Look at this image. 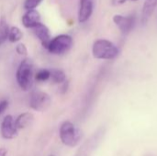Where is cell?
Wrapping results in <instances>:
<instances>
[{"label": "cell", "mask_w": 157, "mask_h": 156, "mask_svg": "<svg viewBox=\"0 0 157 156\" xmlns=\"http://www.w3.org/2000/svg\"><path fill=\"white\" fill-rule=\"evenodd\" d=\"M119 52L117 46L105 39L97 40L92 46L93 56L99 60H113L119 55Z\"/></svg>", "instance_id": "6da1fadb"}, {"label": "cell", "mask_w": 157, "mask_h": 156, "mask_svg": "<svg viewBox=\"0 0 157 156\" xmlns=\"http://www.w3.org/2000/svg\"><path fill=\"white\" fill-rule=\"evenodd\" d=\"M16 78L19 87L22 90L28 91L32 87L34 74L33 63L30 59L26 58L20 63L16 73Z\"/></svg>", "instance_id": "7a4b0ae2"}, {"label": "cell", "mask_w": 157, "mask_h": 156, "mask_svg": "<svg viewBox=\"0 0 157 156\" xmlns=\"http://www.w3.org/2000/svg\"><path fill=\"white\" fill-rule=\"evenodd\" d=\"M60 139L68 147H75L82 139V131L69 120L63 121L60 126Z\"/></svg>", "instance_id": "3957f363"}, {"label": "cell", "mask_w": 157, "mask_h": 156, "mask_svg": "<svg viewBox=\"0 0 157 156\" xmlns=\"http://www.w3.org/2000/svg\"><path fill=\"white\" fill-rule=\"evenodd\" d=\"M105 128H99L95 131L77 150L75 156H91L105 136Z\"/></svg>", "instance_id": "277c9868"}, {"label": "cell", "mask_w": 157, "mask_h": 156, "mask_svg": "<svg viewBox=\"0 0 157 156\" xmlns=\"http://www.w3.org/2000/svg\"><path fill=\"white\" fill-rule=\"evenodd\" d=\"M73 43L74 40L71 36L62 34L52 39L46 49L52 54L61 55L67 52L72 48Z\"/></svg>", "instance_id": "5b68a950"}, {"label": "cell", "mask_w": 157, "mask_h": 156, "mask_svg": "<svg viewBox=\"0 0 157 156\" xmlns=\"http://www.w3.org/2000/svg\"><path fill=\"white\" fill-rule=\"evenodd\" d=\"M52 105V98L46 92L40 90H34L30 94L29 107L39 112L46 111Z\"/></svg>", "instance_id": "8992f818"}, {"label": "cell", "mask_w": 157, "mask_h": 156, "mask_svg": "<svg viewBox=\"0 0 157 156\" xmlns=\"http://www.w3.org/2000/svg\"><path fill=\"white\" fill-rule=\"evenodd\" d=\"M18 134L15 120L11 115H6L1 123V135L6 140H12Z\"/></svg>", "instance_id": "52a82bcc"}, {"label": "cell", "mask_w": 157, "mask_h": 156, "mask_svg": "<svg viewBox=\"0 0 157 156\" xmlns=\"http://www.w3.org/2000/svg\"><path fill=\"white\" fill-rule=\"evenodd\" d=\"M113 22L119 28L120 31L124 35L129 34L135 26V18L133 16L115 15L113 17Z\"/></svg>", "instance_id": "ba28073f"}, {"label": "cell", "mask_w": 157, "mask_h": 156, "mask_svg": "<svg viewBox=\"0 0 157 156\" xmlns=\"http://www.w3.org/2000/svg\"><path fill=\"white\" fill-rule=\"evenodd\" d=\"M94 0H80L78 9V21L84 23L87 21L93 14Z\"/></svg>", "instance_id": "9c48e42d"}, {"label": "cell", "mask_w": 157, "mask_h": 156, "mask_svg": "<svg viewBox=\"0 0 157 156\" xmlns=\"http://www.w3.org/2000/svg\"><path fill=\"white\" fill-rule=\"evenodd\" d=\"M32 30H33L34 34L36 35V37L40 40L42 46L47 48L49 42L52 40L51 39V32H50L49 29L45 25H43L42 23H39L34 28H32Z\"/></svg>", "instance_id": "30bf717a"}, {"label": "cell", "mask_w": 157, "mask_h": 156, "mask_svg": "<svg viewBox=\"0 0 157 156\" xmlns=\"http://www.w3.org/2000/svg\"><path fill=\"white\" fill-rule=\"evenodd\" d=\"M39 23H40V15L35 9L28 10L22 17V24L25 28L32 29Z\"/></svg>", "instance_id": "8fae6325"}, {"label": "cell", "mask_w": 157, "mask_h": 156, "mask_svg": "<svg viewBox=\"0 0 157 156\" xmlns=\"http://www.w3.org/2000/svg\"><path fill=\"white\" fill-rule=\"evenodd\" d=\"M157 6V0H145L142 12V24L146 25Z\"/></svg>", "instance_id": "7c38bea8"}, {"label": "cell", "mask_w": 157, "mask_h": 156, "mask_svg": "<svg viewBox=\"0 0 157 156\" xmlns=\"http://www.w3.org/2000/svg\"><path fill=\"white\" fill-rule=\"evenodd\" d=\"M34 120V116L30 112H24L17 116V118L15 120L16 126L17 130H23L28 127H29Z\"/></svg>", "instance_id": "4fadbf2b"}, {"label": "cell", "mask_w": 157, "mask_h": 156, "mask_svg": "<svg viewBox=\"0 0 157 156\" xmlns=\"http://www.w3.org/2000/svg\"><path fill=\"white\" fill-rule=\"evenodd\" d=\"M51 76L50 79L54 84H63L66 81V74L63 71L60 69H52L50 70Z\"/></svg>", "instance_id": "5bb4252c"}, {"label": "cell", "mask_w": 157, "mask_h": 156, "mask_svg": "<svg viewBox=\"0 0 157 156\" xmlns=\"http://www.w3.org/2000/svg\"><path fill=\"white\" fill-rule=\"evenodd\" d=\"M23 37L22 31L17 28V27H12L9 29V33H8V40L10 42H17L19 41Z\"/></svg>", "instance_id": "9a60e30c"}, {"label": "cell", "mask_w": 157, "mask_h": 156, "mask_svg": "<svg viewBox=\"0 0 157 156\" xmlns=\"http://www.w3.org/2000/svg\"><path fill=\"white\" fill-rule=\"evenodd\" d=\"M8 33H9L8 24H7L5 17H2L0 19V39L4 42L8 39Z\"/></svg>", "instance_id": "2e32d148"}, {"label": "cell", "mask_w": 157, "mask_h": 156, "mask_svg": "<svg viewBox=\"0 0 157 156\" xmlns=\"http://www.w3.org/2000/svg\"><path fill=\"white\" fill-rule=\"evenodd\" d=\"M51 73L48 69H41L34 74V78L38 82H45L50 79Z\"/></svg>", "instance_id": "e0dca14e"}, {"label": "cell", "mask_w": 157, "mask_h": 156, "mask_svg": "<svg viewBox=\"0 0 157 156\" xmlns=\"http://www.w3.org/2000/svg\"><path fill=\"white\" fill-rule=\"evenodd\" d=\"M43 0H26L24 3V7L27 10L35 9Z\"/></svg>", "instance_id": "ac0fdd59"}, {"label": "cell", "mask_w": 157, "mask_h": 156, "mask_svg": "<svg viewBox=\"0 0 157 156\" xmlns=\"http://www.w3.org/2000/svg\"><path fill=\"white\" fill-rule=\"evenodd\" d=\"M16 51L19 54V55H22V56H26L27 53H28V50H27V47L23 44V43H19L17 45L16 47Z\"/></svg>", "instance_id": "d6986e66"}, {"label": "cell", "mask_w": 157, "mask_h": 156, "mask_svg": "<svg viewBox=\"0 0 157 156\" xmlns=\"http://www.w3.org/2000/svg\"><path fill=\"white\" fill-rule=\"evenodd\" d=\"M7 107H8V101L7 100H2V101H0V115L3 114L6 111V109L7 108Z\"/></svg>", "instance_id": "ffe728a7"}, {"label": "cell", "mask_w": 157, "mask_h": 156, "mask_svg": "<svg viewBox=\"0 0 157 156\" xmlns=\"http://www.w3.org/2000/svg\"><path fill=\"white\" fill-rule=\"evenodd\" d=\"M61 85H62V86H61V92H62V94H65V93L67 92V90H68L69 83H68V81L66 80L64 83H63V84H61Z\"/></svg>", "instance_id": "44dd1931"}, {"label": "cell", "mask_w": 157, "mask_h": 156, "mask_svg": "<svg viewBox=\"0 0 157 156\" xmlns=\"http://www.w3.org/2000/svg\"><path fill=\"white\" fill-rule=\"evenodd\" d=\"M126 1H127V0H111V4H112V6H118L123 5Z\"/></svg>", "instance_id": "7402d4cb"}, {"label": "cell", "mask_w": 157, "mask_h": 156, "mask_svg": "<svg viewBox=\"0 0 157 156\" xmlns=\"http://www.w3.org/2000/svg\"><path fill=\"white\" fill-rule=\"evenodd\" d=\"M0 156H7V150L6 148H0Z\"/></svg>", "instance_id": "603a6c76"}, {"label": "cell", "mask_w": 157, "mask_h": 156, "mask_svg": "<svg viewBox=\"0 0 157 156\" xmlns=\"http://www.w3.org/2000/svg\"><path fill=\"white\" fill-rule=\"evenodd\" d=\"M3 42H4V41H3V40H1V39H0V45H1V44H2V43H3Z\"/></svg>", "instance_id": "cb8c5ba5"}, {"label": "cell", "mask_w": 157, "mask_h": 156, "mask_svg": "<svg viewBox=\"0 0 157 156\" xmlns=\"http://www.w3.org/2000/svg\"><path fill=\"white\" fill-rule=\"evenodd\" d=\"M49 156H56V155H54V154H50Z\"/></svg>", "instance_id": "d4e9b609"}, {"label": "cell", "mask_w": 157, "mask_h": 156, "mask_svg": "<svg viewBox=\"0 0 157 156\" xmlns=\"http://www.w3.org/2000/svg\"><path fill=\"white\" fill-rule=\"evenodd\" d=\"M131 1H137V0H131Z\"/></svg>", "instance_id": "484cf974"}]
</instances>
